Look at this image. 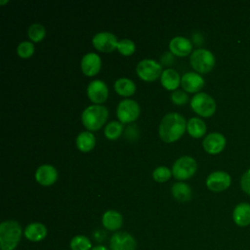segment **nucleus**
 Masks as SVG:
<instances>
[{
	"label": "nucleus",
	"mask_w": 250,
	"mask_h": 250,
	"mask_svg": "<svg viewBox=\"0 0 250 250\" xmlns=\"http://www.w3.org/2000/svg\"><path fill=\"white\" fill-rule=\"evenodd\" d=\"M141 112V108L139 104L130 99H125L119 102L116 108V115L118 117L119 122L122 124L131 123L138 119Z\"/></svg>",
	"instance_id": "obj_8"
},
{
	"label": "nucleus",
	"mask_w": 250,
	"mask_h": 250,
	"mask_svg": "<svg viewBox=\"0 0 250 250\" xmlns=\"http://www.w3.org/2000/svg\"><path fill=\"white\" fill-rule=\"evenodd\" d=\"M185 117L177 112H170L164 115L159 124L158 133L164 143H174L178 141L187 130Z\"/></svg>",
	"instance_id": "obj_1"
},
{
	"label": "nucleus",
	"mask_w": 250,
	"mask_h": 250,
	"mask_svg": "<svg viewBox=\"0 0 250 250\" xmlns=\"http://www.w3.org/2000/svg\"><path fill=\"white\" fill-rule=\"evenodd\" d=\"M207 130L205 122L198 117H191L187 123V131L192 138L198 139L205 135Z\"/></svg>",
	"instance_id": "obj_23"
},
{
	"label": "nucleus",
	"mask_w": 250,
	"mask_h": 250,
	"mask_svg": "<svg viewBox=\"0 0 250 250\" xmlns=\"http://www.w3.org/2000/svg\"><path fill=\"white\" fill-rule=\"evenodd\" d=\"M171 192L173 197L180 202H186L191 198V188L184 182L175 183L171 188Z\"/></svg>",
	"instance_id": "obj_24"
},
{
	"label": "nucleus",
	"mask_w": 250,
	"mask_h": 250,
	"mask_svg": "<svg viewBox=\"0 0 250 250\" xmlns=\"http://www.w3.org/2000/svg\"><path fill=\"white\" fill-rule=\"evenodd\" d=\"M240 186H241V188L242 190L250 195V169H248L241 177V180H240Z\"/></svg>",
	"instance_id": "obj_33"
},
{
	"label": "nucleus",
	"mask_w": 250,
	"mask_h": 250,
	"mask_svg": "<svg viewBox=\"0 0 250 250\" xmlns=\"http://www.w3.org/2000/svg\"><path fill=\"white\" fill-rule=\"evenodd\" d=\"M23 234L27 240L32 242H38L43 240L47 236V228L42 223L33 222L25 227Z\"/></svg>",
	"instance_id": "obj_18"
},
{
	"label": "nucleus",
	"mask_w": 250,
	"mask_h": 250,
	"mask_svg": "<svg viewBox=\"0 0 250 250\" xmlns=\"http://www.w3.org/2000/svg\"><path fill=\"white\" fill-rule=\"evenodd\" d=\"M123 132V124L119 121H111L107 123L104 127V136L110 141L118 139Z\"/></svg>",
	"instance_id": "obj_26"
},
{
	"label": "nucleus",
	"mask_w": 250,
	"mask_h": 250,
	"mask_svg": "<svg viewBox=\"0 0 250 250\" xmlns=\"http://www.w3.org/2000/svg\"><path fill=\"white\" fill-rule=\"evenodd\" d=\"M113 86H114L115 92L122 97H130L134 95L136 91V85L134 81L126 77H121L117 79L114 82Z\"/></svg>",
	"instance_id": "obj_25"
},
{
	"label": "nucleus",
	"mask_w": 250,
	"mask_h": 250,
	"mask_svg": "<svg viewBox=\"0 0 250 250\" xmlns=\"http://www.w3.org/2000/svg\"><path fill=\"white\" fill-rule=\"evenodd\" d=\"M204 83L202 76L195 71L187 72L181 77V85L187 93H199Z\"/></svg>",
	"instance_id": "obj_14"
},
{
	"label": "nucleus",
	"mask_w": 250,
	"mask_h": 250,
	"mask_svg": "<svg viewBox=\"0 0 250 250\" xmlns=\"http://www.w3.org/2000/svg\"><path fill=\"white\" fill-rule=\"evenodd\" d=\"M58 171L57 169L50 164H43L36 169L35 180L38 184L44 187L52 186L58 180Z\"/></svg>",
	"instance_id": "obj_15"
},
{
	"label": "nucleus",
	"mask_w": 250,
	"mask_h": 250,
	"mask_svg": "<svg viewBox=\"0 0 250 250\" xmlns=\"http://www.w3.org/2000/svg\"><path fill=\"white\" fill-rule=\"evenodd\" d=\"M91 250H109V249H108V248H106L105 246L98 245V246H95V247H93Z\"/></svg>",
	"instance_id": "obj_34"
},
{
	"label": "nucleus",
	"mask_w": 250,
	"mask_h": 250,
	"mask_svg": "<svg viewBox=\"0 0 250 250\" xmlns=\"http://www.w3.org/2000/svg\"><path fill=\"white\" fill-rule=\"evenodd\" d=\"M108 110L103 104H91L81 114L83 126L88 131H98L107 120Z\"/></svg>",
	"instance_id": "obj_3"
},
{
	"label": "nucleus",
	"mask_w": 250,
	"mask_h": 250,
	"mask_svg": "<svg viewBox=\"0 0 250 250\" xmlns=\"http://www.w3.org/2000/svg\"><path fill=\"white\" fill-rule=\"evenodd\" d=\"M137 242L127 231H116L109 239L110 250H136Z\"/></svg>",
	"instance_id": "obj_12"
},
{
	"label": "nucleus",
	"mask_w": 250,
	"mask_h": 250,
	"mask_svg": "<svg viewBox=\"0 0 250 250\" xmlns=\"http://www.w3.org/2000/svg\"><path fill=\"white\" fill-rule=\"evenodd\" d=\"M189 62L195 72L208 73L215 65V57L211 51L204 48H198L191 53Z\"/></svg>",
	"instance_id": "obj_4"
},
{
	"label": "nucleus",
	"mask_w": 250,
	"mask_h": 250,
	"mask_svg": "<svg viewBox=\"0 0 250 250\" xmlns=\"http://www.w3.org/2000/svg\"><path fill=\"white\" fill-rule=\"evenodd\" d=\"M17 53L19 57L22 59L30 58L34 53V45L31 41H22L17 47Z\"/></svg>",
	"instance_id": "obj_31"
},
{
	"label": "nucleus",
	"mask_w": 250,
	"mask_h": 250,
	"mask_svg": "<svg viewBox=\"0 0 250 250\" xmlns=\"http://www.w3.org/2000/svg\"><path fill=\"white\" fill-rule=\"evenodd\" d=\"M197 170L196 160L188 155L181 156L178 158L172 166V175L179 181L188 180L191 178Z\"/></svg>",
	"instance_id": "obj_6"
},
{
	"label": "nucleus",
	"mask_w": 250,
	"mask_h": 250,
	"mask_svg": "<svg viewBox=\"0 0 250 250\" xmlns=\"http://www.w3.org/2000/svg\"><path fill=\"white\" fill-rule=\"evenodd\" d=\"M102 224L107 230L115 231L122 227L123 217L116 210H107L102 216Z\"/></svg>",
	"instance_id": "obj_20"
},
{
	"label": "nucleus",
	"mask_w": 250,
	"mask_h": 250,
	"mask_svg": "<svg viewBox=\"0 0 250 250\" xmlns=\"http://www.w3.org/2000/svg\"><path fill=\"white\" fill-rule=\"evenodd\" d=\"M161 85L169 91H176L177 88L180 86L181 77L180 74L172 68H167L162 71L160 76Z\"/></svg>",
	"instance_id": "obj_21"
},
{
	"label": "nucleus",
	"mask_w": 250,
	"mask_h": 250,
	"mask_svg": "<svg viewBox=\"0 0 250 250\" xmlns=\"http://www.w3.org/2000/svg\"><path fill=\"white\" fill-rule=\"evenodd\" d=\"M172 175V170L166 166H158L152 172V178L157 183L167 182Z\"/></svg>",
	"instance_id": "obj_29"
},
{
	"label": "nucleus",
	"mask_w": 250,
	"mask_h": 250,
	"mask_svg": "<svg viewBox=\"0 0 250 250\" xmlns=\"http://www.w3.org/2000/svg\"><path fill=\"white\" fill-rule=\"evenodd\" d=\"M231 177L225 171H214L206 179V187L214 192L224 191L229 188Z\"/></svg>",
	"instance_id": "obj_9"
},
{
	"label": "nucleus",
	"mask_w": 250,
	"mask_h": 250,
	"mask_svg": "<svg viewBox=\"0 0 250 250\" xmlns=\"http://www.w3.org/2000/svg\"><path fill=\"white\" fill-rule=\"evenodd\" d=\"M22 234L21 225L14 220L4 221L0 224L1 250H15Z\"/></svg>",
	"instance_id": "obj_2"
},
{
	"label": "nucleus",
	"mask_w": 250,
	"mask_h": 250,
	"mask_svg": "<svg viewBox=\"0 0 250 250\" xmlns=\"http://www.w3.org/2000/svg\"><path fill=\"white\" fill-rule=\"evenodd\" d=\"M162 71L161 64L152 59L142 60L136 67L137 75L146 82H152L157 78H160Z\"/></svg>",
	"instance_id": "obj_7"
},
{
	"label": "nucleus",
	"mask_w": 250,
	"mask_h": 250,
	"mask_svg": "<svg viewBox=\"0 0 250 250\" xmlns=\"http://www.w3.org/2000/svg\"><path fill=\"white\" fill-rule=\"evenodd\" d=\"M27 35L31 42H40L46 35V29L41 23H32L27 29Z\"/></svg>",
	"instance_id": "obj_28"
},
{
	"label": "nucleus",
	"mask_w": 250,
	"mask_h": 250,
	"mask_svg": "<svg viewBox=\"0 0 250 250\" xmlns=\"http://www.w3.org/2000/svg\"><path fill=\"white\" fill-rule=\"evenodd\" d=\"M227 140L225 136L219 132L209 133L202 142L204 150L209 154H218L222 152L226 146Z\"/></svg>",
	"instance_id": "obj_13"
},
{
	"label": "nucleus",
	"mask_w": 250,
	"mask_h": 250,
	"mask_svg": "<svg viewBox=\"0 0 250 250\" xmlns=\"http://www.w3.org/2000/svg\"><path fill=\"white\" fill-rule=\"evenodd\" d=\"M8 2H9L8 0H6V1H0V4L3 5V4H6V3H8Z\"/></svg>",
	"instance_id": "obj_35"
},
{
	"label": "nucleus",
	"mask_w": 250,
	"mask_h": 250,
	"mask_svg": "<svg viewBox=\"0 0 250 250\" xmlns=\"http://www.w3.org/2000/svg\"><path fill=\"white\" fill-rule=\"evenodd\" d=\"M171 101L178 105H183L188 103V95L187 92L182 91V90H176L172 92L171 94Z\"/></svg>",
	"instance_id": "obj_32"
},
{
	"label": "nucleus",
	"mask_w": 250,
	"mask_h": 250,
	"mask_svg": "<svg viewBox=\"0 0 250 250\" xmlns=\"http://www.w3.org/2000/svg\"><path fill=\"white\" fill-rule=\"evenodd\" d=\"M116 49L123 56H131L134 54V52L136 50V45L131 39L125 38V39L118 41Z\"/></svg>",
	"instance_id": "obj_30"
},
{
	"label": "nucleus",
	"mask_w": 250,
	"mask_h": 250,
	"mask_svg": "<svg viewBox=\"0 0 250 250\" xmlns=\"http://www.w3.org/2000/svg\"><path fill=\"white\" fill-rule=\"evenodd\" d=\"M87 96L94 104H102L108 98V88L102 80H92L87 86Z\"/></svg>",
	"instance_id": "obj_11"
},
{
	"label": "nucleus",
	"mask_w": 250,
	"mask_h": 250,
	"mask_svg": "<svg viewBox=\"0 0 250 250\" xmlns=\"http://www.w3.org/2000/svg\"><path fill=\"white\" fill-rule=\"evenodd\" d=\"M190 107L199 116L208 118L216 111V102L207 93L199 92L191 98Z\"/></svg>",
	"instance_id": "obj_5"
},
{
	"label": "nucleus",
	"mask_w": 250,
	"mask_h": 250,
	"mask_svg": "<svg viewBox=\"0 0 250 250\" xmlns=\"http://www.w3.org/2000/svg\"><path fill=\"white\" fill-rule=\"evenodd\" d=\"M70 249L71 250H91L92 243L90 239L82 234L75 235L70 240Z\"/></svg>",
	"instance_id": "obj_27"
},
{
	"label": "nucleus",
	"mask_w": 250,
	"mask_h": 250,
	"mask_svg": "<svg viewBox=\"0 0 250 250\" xmlns=\"http://www.w3.org/2000/svg\"><path fill=\"white\" fill-rule=\"evenodd\" d=\"M170 53L178 57H187L191 53L192 44L184 36H175L169 42Z\"/></svg>",
	"instance_id": "obj_17"
},
{
	"label": "nucleus",
	"mask_w": 250,
	"mask_h": 250,
	"mask_svg": "<svg viewBox=\"0 0 250 250\" xmlns=\"http://www.w3.org/2000/svg\"><path fill=\"white\" fill-rule=\"evenodd\" d=\"M81 70L86 76H95L102 67V59L96 53H87L81 60Z\"/></svg>",
	"instance_id": "obj_16"
},
{
	"label": "nucleus",
	"mask_w": 250,
	"mask_h": 250,
	"mask_svg": "<svg viewBox=\"0 0 250 250\" xmlns=\"http://www.w3.org/2000/svg\"><path fill=\"white\" fill-rule=\"evenodd\" d=\"M232 219L236 226L244 228L250 225V204L247 202L238 203L232 211Z\"/></svg>",
	"instance_id": "obj_19"
},
{
	"label": "nucleus",
	"mask_w": 250,
	"mask_h": 250,
	"mask_svg": "<svg viewBox=\"0 0 250 250\" xmlns=\"http://www.w3.org/2000/svg\"><path fill=\"white\" fill-rule=\"evenodd\" d=\"M117 38L116 36L107 31L99 32L94 35L92 38V44L100 52L103 53H109L114 51L117 48Z\"/></svg>",
	"instance_id": "obj_10"
},
{
	"label": "nucleus",
	"mask_w": 250,
	"mask_h": 250,
	"mask_svg": "<svg viewBox=\"0 0 250 250\" xmlns=\"http://www.w3.org/2000/svg\"><path fill=\"white\" fill-rule=\"evenodd\" d=\"M76 146L82 152H89L96 145V138L90 131H83L76 137Z\"/></svg>",
	"instance_id": "obj_22"
}]
</instances>
